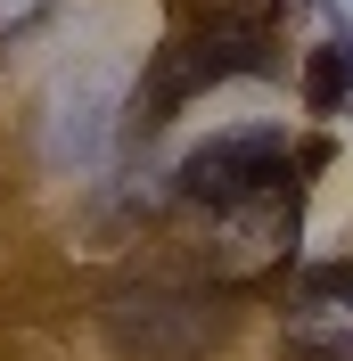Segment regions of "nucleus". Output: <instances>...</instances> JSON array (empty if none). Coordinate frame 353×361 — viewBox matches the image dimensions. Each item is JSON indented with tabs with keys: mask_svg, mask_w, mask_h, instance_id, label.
<instances>
[{
	"mask_svg": "<svg viewBox=\"0 0 353 361\" xmlns=\"http://www.w3.org/2000/svg\"><path fill=\"white\" fill-rule=\"evenodd\" d=\"M304 107L312 115H353V33L312 42V58H304Z\"/></svg>",
	"mask_w": 353,
	"mask_h": 361,
	"instance_id": "6",
	"label": "nucleus"
},
{
	"mask_svg": "<svg viewBox=\"0 0 353 361\" xmlns=\"http://www.w3.org/2000/svg\"><path fill=\"white\" fill-rule=\"evenodd\" d=\"M304 247V173L271 180L239 205H214L205 214V247H198V271L205 288L222 295H246V288H271Z\"/></svg>",
	"mask_w": 353,
	"mask_h": 361,
	"instance_id": "1",
	"label": "nucleus"
},
{
	"mask_svg": "<svg viewBox=\"0 0 353 361\" xmlns=\"http://www.w3.org/2000/svg\"><path fill=\"white\" fill-rule=\"evenodd\" d=\"M287 345H296V361H353V263H321L296 279Z\"/></svg>",
	"mask_w": 353,
	"mask_h": 361,
	"instance_id": "5",
	"label": "nucleus"
},
{
	"mask_svg": "<svg viewBox=\"0 0 353 361\" xmlns=\"http://www.w3.org/2000/svg\"><path fill=\"white\" fill-rule=\"evenodd\" d=\"M287 0H198V17H222V25H280Z\"/></svg>",
	"mask_w": 353,
	"mask_h": 361,
	"instance_id": "7",
	"label": "nucleus"
},
{
	"mask_svg": "<svg viewBox=\"0 0 353 361\" xmlns=\"http://www.w3.org/2000/svg\"><path fill=\"white\" fill-rule=\"evenodd\" d=\"M246 74H271V25H222V17H189L173 42L156 49L148 82L132 90V123L156 132V123H173L189 99L222 82H246Z\"/></svg>",
	"mask_w": 353,
	"mask_h": 361,
	"instance_id": "2",
	"label": "nucleus"
},
{
	"mask_svg": "<svg viewBox=\"0 0 353 361\" xmlns=\"http://www.w3.org/2000/svg\"><path fill=\"white\" fill-rule=\"evenodd\" d=\"M49 8H58V0H0V42H25Z\"/></svg>",
	"mask_w": 353,
	"mask_h": 361,
	"instance_id": "8",
	"label": "nucleus"
},
{
	"mask_svg": "<svg viewBox=\"0 0 353 361\" xmlns=\"http://www.w3.org/2000/svg\"><path fill=\"white\" fill-rule=\"evenodd\" d=\"M99 329L124 361H205L230 345V304H222V288L132 279L99 304Z\"/></svg>",
	"mask_w": 353,
	"mask_h": 361,
	"instance_id": "3",
	"label": "nucleus"
},
{
	"mask_svg": "<svg viewBox=\"0 0 353 361\" xmlns=\"http://www.w3.org/2000/svg\"><path fill=\"white\" fill-rule=\"evenodd\" d=\"M312 164L321 157H296L280 123H230V132H205L173 164V197L214 214V205H239V197H255V189H271L287 173H312Z\"/></svg>",
	"mask_w": 353,
	"mask_h": 361,
	"instance_id": "4",
	"label": "nucleus"
}]
</instances>
